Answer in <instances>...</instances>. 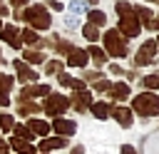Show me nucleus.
<instances>
[{
	"label": "nucleus",
	"mask_w": 159,
	"mask_h": 154,
	"mask_svg": "<svg viewBox=\"0 0 159 154\" xmlns=\"http://www.w3.org/2000/svg\"><path fill=\"white\" fill-rule=\"evenodd\" d=\"M117 15H119V35L122 37H137L142 30V22L129 2H117Z\"/></svg>",
	"instance_id": "nucleus-1"
},
{
	"label": "nucleus",
	"mask_w": 159,
	"mask_h": 154,
	"mask_svg": "<svg viewBox=\"0 0 159 154\" xmlns=\"http://www.w3.org/2000/svg\"><path fill=\"white\" fill-rule=\"evenodd\" d=\"M132 109L137 114H142V117H157L159 114V97L152 94V92H142V94L134 97Z\"/></svg>",
	"instance_id": "nucleus-2"
},
{
	"label": "nucleus",
	"mask_w": 159,
	"mask_h": 154,
	"mask_svg": "<svg viewBox=\"0 0 159 154\" xmlns=\"http://www.w3.org/2000/svg\"><path fill=\"white\" fill-rule=\"evenodd\" d=\"M20 17H25L32 30H47L50 22H52V20H50V12L45 10V5H32V7H27L25 12H20Z\"/></svg>",
	"instance_id": "nucleus-3"
},
{
	"label": "nucleus",
	"mask_w": 159,
	"mask_h": 154,
	"mask_svg": "<svg viewBox=\"0 0 159 154\" xmlns=\"http://www.w3.org/2000/svg\"><path fill=\"white\" fill-rule=\"evenodd\" d=\"M102 40H104V47L112 57H127V42L119 35V30H107Z\"/></svg>",
	"instance_id": "nucleus-4"
},
{
	"label": "nucleus",
	"mask_w": 159,
	"mask_h": 154,
	"mask_svg": "<svg viewBox=\"0 0 159 154\" xmlns=\"http://www.w3.org/2000/svg\"><path fill=\"white\" fill-rule=\"evenodd\" d=\"M42 109L50 114V117H62L67 109H70V97H65V94H47V99H45V104H42Z\"/></svg>",
	"instance_id": "nucleus-5"
},
{
	"label": "nucleus",
	"mask_w": 159,
	"mask_h": 154,
	"mask_svg": "<svg viewBox=\"0 0 159 154\" xmlns=\"http://www.w3.org/2000/svg\"><path fill=\"white\" fill-rule=\"evenodd\" d=\"M154 55H157V40H147L142 47H139V52H137V57H134V62L142 67V65H149L152 60H154Z\"/></svg>",
	"instance_id": "nucleus-6"
},
{
	"label": "nucleus",
	"mask_w": 159,
	"mask_h": 154,
	"mask_svg": "<svg viewBox=\"0 0 159 154\" xmlns=\"http://www.w3.org/2000/svg\"><path fill=\"white\" fill-rule=\"evenodd\" d=\"M0 37H2V42H7V45H10V47H15V50H20V47H22L20 30H17L15 25H2V30H0Z\"/></svg>",
	"instance_id": "nucleus-7"
},
{
	"label": "nucleus",
	"mask_w": 159,
	"mask_h": 154,
	"mask_svg": "<svg viewBox=\"0 0 159 154\" xmlns=\"http://www.w3.org/2000/svg\"><path fill=\"white\" fill-rule=\"evenodd\" d=\"M70 107H75L77 112H87V109L92 107V94H89V89L75 92V94L70 97Z\"/></svg>",
	"instance_id": "nucleus-8"
},
{
	"label": "nucleus",
	"mask_w": 159,
	"mask_h": 154,
	"mask_svg": "<svg viewBox=\"0 0 159 154\" xmlns=\"http://www.w3.org/2000/svg\"><path fill=\"white\" fill-rule=\"evenodd\" d=\"M12 67L17 70V79H20V82H25V84L37 82V72H35L32 67H27L22 60H15V62H12Z\"/></svg>",
	"instance_id": "nucleus-9"
},
{
	"label": "nucleus",
	"mask_w": 159,
	"mask_h": 154,
	"mask_svg": "<svg viewBox=\"0 0 159 154\" xmlns=\"http://www.w3.org/2000/svg\"><path fill=\"white\" fill-rule=\"evenodd\" d=\"M52 129L57 132V137H72L75 132H77V124L75 122H70V119H62V117H57L55 122H52Z\"/></svg>",
	"instance_id": "nucleus-10"
},
{
	"label": "nucleus",
	"mask_w": 159,
	"mask_h": 154,
	"mask_svg": "<svg viewBox=\"0 0 159 154\" xmlns=\"http://www.w3.org/2000/svg\"><path fill=\"white\" fill-rule=\"evenodd\" d=\"M112 117L119 122V127H132V122H134V114H132V109L129 107H112Z\"/></svg>",
	"instance_id": "nucleus-11"
},
{
	"label": "nucleus",
	"mask_w": 159,
	"mask_h": 154,
	"mask_svg": "<svg viewBox=\"0 0 159 154\" xmlns=\"http://www.w3.org/2000/svg\"><path fill=\"white\" fill-rule=\"evenodd\" d=\"M12 77L10 75H2L0 72V107H7L10 104V89H12Z\"/></svg>",
	"instance_id": "nucleus-12"
},
{
	"label": "nucleus",
	"mask_w": 159,
	"mask_h": 154,
	"mask_svg": "<svg viewBox=\"0 0 159 154\" xmlns=\"http://www.w3.org/2000/svg\"><path fill=\"white\" fill-rule=\"evenodd\" d=\"M87 50H80V47H72L70 52H67V65H72V67H84L87 65Z\"/></svg>",
	"instance_id": "nucleus-13"
},
{
	"label": "nucleus",
	"mask_w": 159,
	"mask_h": 154,
	"mask_svg": "<svg viewBox=\"0 0 159 154\" xmlns=\"http://www.w3.org/2000/svg\"><path fill=\"white\" fill-rule=\"evenodd\" d=\"M109 97L114 99V102H124L127 97H129V84L127 82H114V84H109Z\"/></svg>",
	"instance_id": "nucleus-14"
},
{
	"label": "nucleus",
	"mask_w": 159,
	"mask_h": 154,
	"mask_svg": "<svg viewBox=\"0 0 159 154\" xmlns=\"http://www.w3.org/2000/svg\"><path fill=\"white\" fill-rule=\"evenodd\" d=\"M27 127H30V132H32L35 137H47V134H50V124H47L45 119H37V117H32V119L27 122Z\"/></svg>",
	"instance_id": "nucleus-15"
},
{
	"label": "nucleus",
	"mask_w": 159,
	"mask_h": 154,
	"mask_svg": "<svg viewBox=\"0 0 159 154\" xmlns=\"http://www.w3.org/2000/svg\"><path fill=\"white\" fill-rule=\"evenodd\" d=\"M65 144H67V139H65V137H45V139L40 142V149L50 154L52 149H62Z\"/></svg>",
	"instance_id": "nucleus-16"
},
{
	"label": "nucleus",
	"mask_w": 159,
	"mask_h": 154,
	"mask_svg": "<svg viewBox=\"0 0 159 154\" xmlns=\"http://www.w3.org/2000/svg\"><path fill=\"white\" fill-rule=\"evenodd\" d=\"M92 114L97 117V119H107L109 114H112V104L109 102H92Z\"/></svg>",
	"instance_id": "nucleus-17"
},
{
	"label": "nucleus",
	"mask_w": 159,
	"mask_h": 154,
	"mask_svg": "<svg viewBox=\"0 0 159 154\" xmlns=\"http://www.w3.org/2000/svg\"><path fill=\"white\" fill-rule=\"evenodd\" d=\"M10 147H12L17 154H37V149L32 147V142H25V139H17V137L10 142Z\"/></svg>",
	"instance_id": "nucleus-18"
},
{
	"label": "nucleus",
	"mask_w": 159,
	"mask_h": 154,
	"mask_svg": "<svg viewBox=\"0 0 159 154\" xmlns=\"http://www.w3.org/2000/svg\"><path fill=\"white\" fill-rule=\"evenodd\" d=\"M134 12H137V17H139V22H142V25H147V27H152V22H154V12H152L149 7H144V5H139V7H134Z\"/></svg>",
	"instance_id": "nucleus-19"
},
{
	"label": "nucleus",
	"mask_w": 159,
	"mask_h": 154,
	"mask_svg": "<svg viewBox=\"0 0 159 154\" xmlns=\"http://www.w3.org/2000/svg\"><path fill=\"white\" fill-rule=\"evenodd\" d=\"M12 132H15V137H17V139H25V142H32V139H35V134L30 132V127H27V124H15V127H12Z\"/></svg>",
	"instance_id": "nucleus-20"
},
{
	"label": "nucleus",
	"mask_w": 159,
	"mask_h": 154,
	"mask_svg": "<svg viewBox=\"0 0 159 154\" xmlns=\"http://www.w3.org/2000/svg\"><path fill=\"white\" fill-rule=\"evenodd\" d=\"M40 109H42V107H40V104H35V102H30V104H27V102H20V107H17V112H20L22 117H30V114H37Z\"/></svg>",
	"instance_id": "nucleus-21"
},
{
	"label": "nucleus",
	"mask_w": 159,
	"mask_h": 154,
	"mask_svg": "<svg viewBox=\"0 0 159 154\" xmlns=\"http://www.w3.org/2000/svg\"><path fill=\"white\" fill-rule=\"evenodd\" d=\"M89 25H94V27H99V25H104L107 22V15L102 12V10H89Z\"/></svg>",
	"instance_id": "nucleus-22"
},
{
	"label": "nucleus",
	"mask_w": 159,
	"mask_h": 154,
	"mask_svg": "<svg viewBox=\"0 0 159 154\" xmlns=\"http://www.w3.org/2000/svg\"><path fill=\"white\" fill-rule=\"evenodd\" d=\"M20 40L22 42H27V45H40V37H37V32L35 30H20Z\"/></svg>",
	"instance_id": "nucleus-23"
},
{
	"label": "nucleus",
	"mask_w": 159,
	"mask_h": 154,
	"mask_svg": "<svg viewBox=\"0 0 159 154\" xmlns=\"http://www.w3.org/2000/svg\"><path fill=\"white\" fill-rule=\"evenodd\" d=\"M87 55H92V60H94L97 65H104V62H107V55H104V50H102V47H97V45H92V47L87 50Z\"/></svg>",
	"instance_id": "nucleus-24"
},
{
	"label": "nucleus",
	"mask_w": 159,
	"mask_h": 154,
	"mask_svg": "<svg viewBox=\"0 0 159 154\" xmlns=\"http://www.w3.org/2000/svg\"><path fill=\"white\" fill-rule=\"evenodd\" d=\"M82 35H84V37H87V40H89V42H94V40H97V37H99V30H97V27H94V25H89V22H87V25H84V27H82Z\"/></svg>",
	"instance_id": "nucleus-25"
},
{
	"label": "nucleus",
	"mask_w": 159,
	"mask_h": 154,
	"mask_svg": "<svg viewBox=\"0 0 159 154\" xmlns=\"http://www.w3.org/2000/svg\"><path fill=\"white\" fill-rule=\"evenodd\" d=\"M45 72H47V75H60V72H62V62H60V60L45 62Z\"/></svg>",
	"instance_id": "nucleus-26"
},
{
	"label": "nucleus",
	"mask_w": 159,
	"mask_h": 154,
	"mask_svg": "<svg viewBox=\"0 0 159 154\" xmlns=\"http://www.w3.org/2000/svg\"><path fill=\"white\" fill-rule=\"evenodd\" d=\"M25 60L27 62H45V55L40 50H25Z\"/></svg>",
	"instance_id": "nucleus-27"
},
{
	"label": "nucleus",
	"mask_w": 159,
	"mask_h": 154,
	"mask_svg": "<svg viewBox=\"0 0 159 154\" xmlns=\"http://www.w3.org/2000/svg\"><path fill=\"white\" fill-rule=\"evenodd\" d=\"M142 84H144L147 89H159V75H147V77L142 79Z\"/></svg>",
	"instance_id": "nucleus-28"
},
{
	"label": "nucleus",
	"mask_w": 159,
	"mask_h": 154,
	"mask_svg": "<svg viewBox=\"0 0 159 154\" xmlns=\"http://www.w3.org/2000/svg\"><path fill=\"white\" fill-rule=\"evenodd\" d=\"M12 127H15L12 114H0V129H2V132H10Z\"/></svg>",
	"instance_id": "nucleus-29"
},
{
	"label": "nucleus",
	"mask_w": 159,
	"mask_h": 154,
	"mask_svg": "<svg viewBox=\"0 0 159 154\" xmlns=\"http://www.w3.org/2000/svg\"><path fill=\"white\" fill-rule=\"evenodd\" d=\"M70 87H72L75 92H82V89H87V87H84V82H82V79H75V77H72V82H70Z\"/></svg>",
	"instance_id": "nucleus-30"
},
{
	"label": "nucleus",
	"mask_w": 159,
	"mask_h": 154,
	"mask_svg": "<svg viewBox=\"0 0 159 154\" xmlns=\"http://www.w3.org/2000/svg\"><path fill=\"white\" fill-rule=\"evenodd\" d=\"M94 89H97V92H107V89H109V82H107V79H99V82L94 84Z\"/></svg>",
	"instance_id": "nucleus-31"
},
{
	"label": "nucleus",
	"mask_w": 159,
	"mask_h": 154,
	"mask_svg": "<svg viewBox=\"0 0 159 154\" xmlns=\"http://www.w3.org/2000/svg\"><path fill=\"white\" fill-rule=\"evenodd\" d=\"M70 82H72V77L65 75V72H60V84H62V87H70Z\"/></svg>",
	"instance_id": "nucleus-32"
},
{
	"label": "nucleus",
	"mask_w": 159,
	"mask_h": 154,
	"mask_svg": "<svg viewBox=\"0 0 159 154\" xmlns=\"http://www.w3.org/2000/svg\"><path fill=\"white\" fill-rule=\"evenodd\" d=\"M0 154H10V144H5L2 137H0Z\"/></svg>",
	"instance_id": "nucleus-33"
},
{
	"label": "nucleus",
	"mask_w": 159,
	"mask_h": 154,
	"mask_svg": "<svg viewBox=\"0 0 159 154\" xmlns=\"http://www.w3.org/2000/svg\"><path fill=\"white\" fill-rule=\"evenodd\" d=\"M119 154H137V152H134V147H129V144H124V147L119 149Z\"/></svg>",
	"instance_id": "nucleus-34"
},
{
	"label": "nucleus",
	"mask_w": 159,
	"mask_h": 154,
	"mask_svg": "<svg viewBox=\"0 0 159 154\" xmlns=\"http://www.w3.org/2000/svg\"><path fill=\"white\" fill-rule=\"evenodd\" d=\"M109 70H112V75H122V72H124V70H122V67H119V65H112V67H109Z\"/></svg>",
	"instance_id": "nucleus-35"
},
{
	"label": "nucleus",
	"mask_w": 159,
	"mask_h": 154,
	"mask_svg": "<svg viewBox=\"0 0 159 154\" xmlns=\"http://www.w3.org/2000/svg\"><path fill=\"white\" fill-rule=\"evenodd\" d=\"M70 154H84V147H82V144H77V147H75Z\"/></svg>",
	"instance_id": "nucleus-36"
},
{
	"label": "nucleus",
	"mask_w": 159,
	"mask_h": 154,
	"mask_svg": "<svg viewBox=\"0 0 159 154\" xmlns=\"http://www.w3.org/2000/svg\"><path fill=\"white\" fill-rule=\"evenodd\" d=\"M25 2H27V0H10V5H12V7H22Z\"/></svg>",
	"instance_id": "nucleus-37"
},
{
	"label": "nucleus",
	"mask_w": 159,
	"mask_h": 154,
	"mask_svg": "<svg viewBox=\"0 0 159 154\" xmlns=\"http://www.w3.org/2000/svg\"><path fill=\"white\" fill-rule=\"evenodd\" d=\"M50 7H52V10H62V2H57V0H52V2H50Z\"/></svg>",
	"instance_id": "nucleus-38"
},
{
	"label": "nucleus",
	"mask_w": 159,
	"mask_h": 154,
	"mask_svg": "<svg viewBox=\"0 0 159 154\" xmlns=\"http://www.w3.org/2000/svg\"><path fill=\"white\" fill-rule=\"evenodd\" d=\"M7 12H10V10H7V5L0 0V15H7Z\"/></svg>",
	"instance_id": "nucleus-39"
},
{
	"label": "nucleus",
	"mask_w": 159,
	"mask_h": 154,
	"mask_svg": "<svg viewBox=\"0 0 159 154\" xmlns=\"http://www.w3.org/2000/svg\"><path fill=\"white\" fill-rule=\"evenodd\" d=\"M152 27H157V30H159V17H157V20L152 22Z\"/></svg>",
	"instance_id": "nucleus-40"
},
{
	"label": "nucleus",
	"mask_w": 159,
	"mask_h": 154,
	"mask_svg": "<svg viewBox=\"0 0 159 154\" xmlns=\"http://www.w3.org/2000/svg\"><path fill=\"white\" fill-rule=\"evenodd\" d=\"M87 2H89V5H97V0H87Z\"/></svg>",
	"instance_id": "nucleus-41"
},
{
	"label": "nucleus",
	"mask_w": 159,
	"mask_h": 154,
	"mask_svg": "<svg viewBox=\"0 0 159 154\" xmlns=\"http://www.w3.org/2000/svg\"><path fill=\"white\" fill-rule=\"evenodd\" d=\"M147 2H159V0H147Z\"/></svg>",
	"instance_id": "nucleus-42"
},
{
	"label": "nucleus",
	"mask_w": 159,
	"mask_h": 154,
	"mask_svg": "<svg viewBox=\"0 0 159 154\" xmlns=\"http://www.w3.org/2000/svg\"><path fill=\"white\" fill-rule=\"evenodd\" d=\"M0 65H2V55H0Z\"/></svg>",
	"instance_id": "nucleus-43"
},
{
	"label": "nucleus",
	"mask_w": 159,
	"mask_h": 154,
	"mask_svg": "<svg viewBox=\"0 0 159 154\" xmlns=\"http://www.w3.org/2000/svg\"><path fill=\"white\" fill-rule=\"evenodd\" d=\"M157 47H159V37H157Z\"/></svg>",
	"instance_id": "nucleus-44"
},
{
	"label": "nucleus",
	"mask_w": 159,
	"mask_h": 154,
	"mask_svg": "<svg viewBox=\"0 0 159 154\" xmlns=\"http://www.w3.org/2000/svg\"><path fill=\"white\" fill-rule=\"evenodd\" d=\"M0 30H2V22H0Z\"/></svg>",
	"instance_id": "nucleus-45"
},
{
	"label": "nucleus",
	"mask_w": 159,
	"mask_h": 154,
	"mask_svg": "<svg viewBox=\"0 0 159 154\" xmlns=\"http://www.w3.org/2000/svg\"><path fill=\"white\" fill-rule=\"evenodd\" d=\"M42 154H47V152H42Z\"/></svg>",
	"instance_id": "nucleus-46"
}]
</instances>
